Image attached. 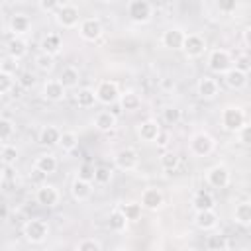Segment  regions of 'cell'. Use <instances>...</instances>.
<instances>
[{
  "label": "cell",
  "mask_w": 251,
  "mask_h": 251,
  "mask_svg": "<svg viewBox=\"0 0 251 251\" xmlns=\"http://www.w3.org/2000/svg\"><path fill=\"white\" fill-rule=\"evenodd\" d=\"M0 6H2V2H0Z\"/></svg>",
  "instance_id": "obj_54"
},
{
  "label": "cell",
  "mask_w": 251,
  "mask_h": 251,
  "mask_svg": "<svg viewBox=\"0 0 251 251\" xmlns=\"http://www.w3.org/2000/svg\"><path fill=\"white\" fill-rule=\"evenodd\" d=\"M16 86V78L12 75H6V73H0V94H8L12 92Z\"/></svg>",
  "instance_id": "obj_44"
},
{
  "label": "cell",
  "mask_w": 251,
  "mask_h": 251,
  "mask_svg": "<svg viewBox=\"0 0 251 251\" xmlns=\"http://www.w3.org/2000/svg\"><path fill=\"white\" fill-rule=\"evenodd\" d=\"M61 131H63V129H59L57 126H51V124L43 126V127L39 129V133H37V141H39V145H41V147H47V149L59 145Z\"/></svg>",
  "instance_id": "obj_21"
},
{
  "label": "cell",
  "mask_w": 251,
  "mask_h": 251,
  "mask_svg": "<svg viewBox=\"0 0 251 251\" xmlns=\"http://www.w3.org/2000/svg\"><path fill=\"white\" fill-rule=\"evenodd\" d=\"M218 222H220V218H218L216 210H204V212H196L194 214V226L198 229H202V231L216 229L218 227Z\"/></svg>",
  "instance_id": "obj_22"
},
{
  "label": "cell",
  "mask_w": 251,
  "mask_h": 251,
  "mask_svg": "<svg viewBox=\"0 0 251 251\" xmlns=\"http://www.w3.org/2000/svg\"><path fill=\"white\" fill-rule=\"evenodd\" d=\"M137 202L141 204L143 210L159 212V210L165 206V194H163V190L157 188V186H147V188H143L141 198H139Z\"/></svg>",
  "instance_id": "obj_11"
},
{
  "label": "cell",
  "mask_w": 251,
  "mask_h": 251,
  "mask_svg": "<svg viewBox=\"0 0 251 251\" xmlns=\"http://www.w3.org/2000/svg\"><path fill=\"white\" fill-rule=\"evenodd\" d=\"M33 167H35V171L41 173V175H53V173L59 169V159H57L55 153L45 151V153H39V155L35 157Z\"/></svg>",
  "instance_id": "obj_19"
},
{
  "label": "cell",
  "mask_w": 251,
  "mask_h": 251,
  "mask_svg": "<svg viewBox=\"0 0 251 251\" xmlns=\"http://www.w3.org/2000/svg\"><path fill=\"white\" fill-rule=\"evenodd\" d=\"M214 149H216V139L204 129L194 131L188 137V153L192 157H208Z\"/></svg>",
  "instance_id": "obj_2"
},
{
  "label": "cell",
  "mask_w": 251,
  "mask_h": 251,
  "mask_svg": "<svg viewBox=\"0 0 251 251\" xmlns=\"http://www.w3.org/2000/svg\"><path fill=\"white\" fill-rule=\"evenodd\" d=\"M127 226H129V222H127L126 216L122 214L120 206L114 208V210L110 212V216H108V227H110V231H114V233H126Z\"/></svg>",
  "instance_id": "obj_31"
},
{
  "label": "cell",
  "mask_w": 251,
  "mask_h": 251,
  "mask_svg": "<svg viewBox=\"0 0 251 251\" xmlns=\"http://www.w3.org/2000/svg\"><path fill=\"white\" fill-rule=\"evenodd\" d=\"M75 102H76V106L82 108V110L94 108V106L98 104V102H96L94 88H90V86H82V88H78L76 94H75Z\"/></svg>",
  "instance_id": "obj_29"
},
{
  "label": "cell",
  "mask_w": 251,
  "mask_h": 251,
  "mask_svg": "<svg viewBox=\"0 0 251 251\" xmlns=\"http://www.w3.org/2000/svg\"><path fill=\"white\" fill-rule=\"evenodd\" d=\"M92 182H88V180H82V178H78V176H75L73 178V182H71V196L76 200V202H86L90 196H92Z\"/></svg>",
  "instance_id": "obj_24"
},
{
  "label": "cell",
  "mask_w": 251,
  "mask_h": 251,
  "mask_svg": "<svg viewBox=\"0 0 251 251\" xmlns=\"http://www.w3.org/2000/svg\"><path fill=\"white\" fill-rule=\"evenodd\" d=\"M41 96L47 102H61L67 96V90L63 88V84L59 82V78H47L41 86Z\"/></svg>",
  "instance_id": "obj_18"
},
{
  "label": "cell",
  "mask_w": 251,
  "mask_h": 251,
  "mask_svg": "<svg viewBox=\"0 0 251 251\" xmlns=\"http://www.w3.org/2000/svg\"><path fill=\"white\" fill-rule=\"evenodd\" d=\"M2 184H4V171L0 169V188H2Z\"/></svg>",
  "instance_id": "obj_53"
},
{
  "label": "cell",
  "mask_w": 251,
  "mask_h": 251,
  "mask_svg": "<svg viewBox=\"0 0 251 251\" xmlns=\"http://www.w3.org/2000/svg\"><path fill=\"white\" fill-rule=\"evenodd\" d=\"M22 233H24V237H25L27 243L39 245V243H43V241L47 239V235H49V224H47V220H43V218L27 220V222L24 224V227H22Z\"/></svg>",
  "instance_id": "obj_4"
},
{
  "label": "cell",
  "mask_w": 251,
  "mask_h": 251,
  "mask_svg": "<svg viewBox=\"0 0 251 251\" xmlns=\"http://www.w3.org/2000/svg\"><path fill=\"white\" fill-rule=\"evenodd\" d=\"M176 251H194V249H192V247H186V245H184V247H178Z\"/></svg>",
  "instance_id": "obj_52"
},
{
  "label": "cell",
  "mask_w": 251,
  "mask_h": 251,
  "mask_svg": "<svg viewBox=\"0 0 251 251\" xmlns=\"http://www.w3.org/2000/svg\"><path fill=\"white\" fill-rule=\"evenodd\" d=\"M218 8H220V12H233L237 8V4L233 0H229V2H220Z\"/></svg>",
  "instance_id": "obj_49"
},
{
  "label": "cell",
  "mask_w": 251,
  "mask_h": 251,
  "mask_svg": "<svg viewBox=\"0 0 251 251\" xmlns=\"http://www.w3.org/2000/svg\"><path fill=\"white\" fill-rule=\"evenodd\" d=\"M27 47L29 45H27L25 37H12L8 41V55L14 57V59H18V61H22L27 55Z\"/></svg>",
  "instance_id": "obj_32"
},
{
  "label": "cell",
  "mask_w": 251,
  "mask_h": 251,
  "mask_svg": "<svg viewBox=\"0 0 251 251\" xmlns=\"http://www.w3.org/2000/svg\"><path fill=\"white\" fill-rule=\"evenodd\" d=\"M235 135H237L239 143L249 145V143H251V126H249V124H245L241 129H237V131H235Z\"/></svg>",
  "instance_id": "obj_47"
},
{
  "label": "cell",
  "mask_w": 251,
  "mask_h": 251,
  "mask_svg": "<svg viewBox=\"0 0 251 251\" xmlns=\"http://www.w3.org/2000/svg\"><path fill=\"white\" fill-rule=\"evenodd\" d=\"M75 251H102V245H100V241L94 239V237H84V239H80V241L76 243Z\"/></svg>",
  "instance_id": "obj_42"
},
{
  "label": "cell",
  "mask_w": 251,
  "mask_h": 251,
  "mask_svg": "<svg viewBox=\"0 0 251 251\" xmlns=\"http://www.w3.org/2000/svg\"><path fill=\"white\" fill-rule=\"evenodd\" d=\"M114 176V171L106 165H98L94 167V176H92V182L94 184H100V186H106Z\"/></svg>",
  "instance_id": "obj_37"
},
{
  "label": "cell",
  "mask_w": 251,
  "mask_h": 251,
  "mask_svg": "<svg viewBox=\"0 0 251 251\" xmlns=\"http://www.w3.org/2000/svg\"><path fill=\"white\" fill-rule=\"evenodd\" d=\"M196 94H198L202 100H214V98L220 94V84H218V80L212 78V76H208V75L200 76L198 82H196Z\"/></svg>",
  "instance_id": "obj_17"
},
{
  "label": "cell",
  "mask_w": 251,
  "mask_h": 251,
  "mask_svg": "<svg viewBox=\"0 0 251 251\" xmlns=\"http://www.w3.org/2000/svg\"><path fill=\"white\" fill-rule=\"evenodd\" d=\"M20 71V61L18 59H14V57H10V55H6V57H2L0 59V73H6V75H16Z\"/></svg>",
  "instance_id": "obj_40"
},
{
  "label": "cell",
  "mask_w": 251,
  "mask_h": 251,
  "mask_svg": "<svg viewBox=\"0 0 251 251\" xmlns=\"http://www.w3.org/2000/svg\"><path fill=\"white\" fill-rule=\"evenodd\" d=\"M192 208L194 212H204V210H214L216 208V198L208 190H198L192 196Z\"/></svg>",
  "instance_id": "obj_28"
},
{
  "label": "cell",
  "mask_w": 251,
  "mask_h": 251,
  "mask_svg": "<svg viewBox=\"0 0 251 251\" xmlns=\"http://www.w3.org/2000/svg\"><path fill=\"white\" fill-rule=\"evenodd\" d=\"M102 31H104L102 22H100L96 16L82 18L80 24H78V35H80L84 41H98L100 35H102Z\"/></svg>",
  "instance_id": "obj_13"
},
{
  "label": "cell",
  "mask_w": 251,
  "mask_h": 251,
  "mask_svg": "<svg viewBox=\"0 0 251 251\" xmlns=\"http://www.w3.org/2000/svg\"><path fill=\"white\" fill-rule=\"evenodd\" d=\"M118 104L124 112H137L141 108V96L135 90H126V92H120Z\"/></svg>",
  "instance_id": "obj_27"
},
{
  "label": "cell",
  "mask_w": 251,
  "mask_h": 251,
  "mask_svg": "<svg viewBox=\"0 0 251 251\" xmlns=\"http://www.w3.org/2000/svg\"><path fill=\"white\" fill-rule=\"evenodd\" d=\"M92 124H94V127H96L98 131L106 133V131L116 129V126H118V116H116L114 112H110V110H100V112L94 114Z\"/></svg>",
  "instance_id": "obj_20"
},
{
  "label": "cell",
  "mask_w": 251,
  "mask_h": 251,
  "mask_svg": "<svg viewBox=\"0 0 251 251\" xmlns=\"http://www.w3.org/2000/svg\"><path fill=\"white\" fill-rule=\"evenodd\" d=\"M120 210H122V214L126 216L127 222H139L141 220V214H143V208H141V204L137 200H129V202L122 204Z\"/></svg>",
  "instance_id": "obj_33"
},
{
  "label": "cell",
  "mask_w": 251,
  "mask_h": 251,
  "mask_svg": "<svg viewBox=\"0 0 251 251\" xmlns=\"http://www.w3.org/2000/svg\"><path fill=\"white\" fill-rule=\"evenodd\" d=\"M249 33H251V27H245L243 29V43L249 45Z\"/></svg>",
  "instance_id": "obj_51"
},
{
  "label": "cell",
  "mask_w": 251,
  "mask_h": 251,
  "mask_svg": "<svg viewBox=\"0 0 251 251\" xmlns=\"http://www.w3.org/2000/svg\"><path fill=\"white\" fill-rule=\"evenodd\" d=\"M135 133H137V137H139L143 143H155L157 135L161 133V124H159L157 120H153V118H147V120H143L141 124H137Z\"/></svg>",
  "instance_id": "obj_15"
},
{
  "label": "cell",
  "mask_w": 251,
  "mask_h": 251,
  "mask_svg": "<svg viewBox=\"0 0 251 251\" xmlns=\"http://www.w3.org/2000/svg\"><path fill=\"white\" fill-rule=\"evenodd\" d=\"M59 82L63 84L65 90H73V88H76L78 82H80V71H78L75 65H67V67H63V71H61V75H59Z\"/></svg>",
  "instance_id": "obj_26"
},
{
  "label": "cell",
  "mask_w": 251,
  "mask_h": 251,
  "mask_svg": "<svg viewBox=\"0 0 251 251\" xmlns=\"http://www.w3.org/2000/svg\"><path fill=\"white\" fill-rule=\"evenodd\" d=\"M16 131V124L10 118H0V141L8 143V139H12Z\"/></svg>",
  "instance_id": "obj_41"
},
{
  "label": "cell",
  "mask_w": 251,
  "mask_h": 251,
  "mask_svg": "<svg viewBox=\"0 0 251 251\" xmlns=\"http://www.w3.org/2000/svg\"><path fill=\"white\" fill-rule=\"evenodd\" d=\"M184 37H186V31L178 25H173V27H167L161 33V45L165 49H171V51H180L182 43H184Z\"/></svg>",
  "instance_id": "obj_14"
},
{
  "label": "cell",
  "mask_w": 251,
  "mask_h": 251,
  "mask_svg": "<svg viewBox=\"0 0 251 251\" xmlns=\"http://www.w3.org/2000/svg\"><path fill=\"white\" fill-rule=\"evenodd\" d=\"M8 29L14 37H24L31 29V18L24 12H16V14H12V18L8 22Z\"/></svg>",
  "instance_id": "obj_16"
},
{
  "label": "cell",
  "mask_w": 251,
  "mask_h": 251,
  "mask_svg": "<svg viewBox=\"0 0 251 251\" xmlns=\"http://www.w3.org/2000/svg\"><path fill=\"white\" fill-rule=\"evenodd\" d=\"M59 4H61V2H57V0H39V2H37V8H39L41 12H53V14H55V10L59 8Z\"/></svg>",
  "instance_id": "obj_48"
},
{
  "label": "cell",
  "mask_w": 251,
  "mask_h": 251,
  "mask_svg": "<svg viewBox=\"0 0 251 251\" xmlns=\"http://www.w3.org/2000/svg\"><path fill=\"white\" fill-rule=\"evenodd\" d=\"M35 67H37L39 71H43V73H49V71L55 67V57L45 55V53H39V55L35 57Z\"/></svg>",
  "instance_id": "obj_43"
},
{
  "label": "cell",
  "mask_w": 251,
  "mask_h": 251,
  "mask_svg": "<svg viewBox=\"0 0 251 251\" xmlns=\"http://www.w3.org/2000/svg\"><path fill=\"white\" fill-rule=\"evenodd\" d=\"M155 143H157L159 147H165V145L169 143V133H165V131L161 129V133L157 135V139H155Z\"/></svg>",
  "instance_id": "obj_50"
},
{
  "label": "cell",
  "mask_w": 251,
  "mask_h": 251,
  "mask_svg": "<svg viewBox=\"0 0 251 251\" xmlns=\"http://www.w3.org/2000/svg\"><path fill=\"white\" fill-rule=\"evenodd\" d=\"M233 222L237 226H241V227L251 226V202L243 200V202L235 204V208H233Z\"/></svg>",
  "instance_id": "obj_30"
},
{
  "label": "cell",
  "mask_w": 251,
  "mask_h": 251,
  "mask_svg": "<svg viewBox=\"0 0 251 251\" xmlns=\"http://www.w3.org/2000/svg\"><path fill=\"white\" fill-rule=\"evenodd\" d=\"M126 10L133 24H147L153 18V4L149 0H129Z\"/></svg>",
  "instance_id": "obj_7"
},
{
  "label": "cell",
  "mask_w": 251,
  "mask_h": 251,
  "mask_svg": "<svg viewBox=\"0 0 251 251\" xmlns=\"http://www.w3.org/2000/svg\"><path fill=\"white\" fill-rule=\"evenodd\" d=\"M18 159H20V151H18L16 145H12V143H4V145L0 147V161H2L4 165L12 167V165L18 163Z\"/></svg>",
  "instance_id": "obj_36"
},
{
  "label": "cell",
  "mask_w": 251,
  "mask_h": 251,
  "mask_svg": "<svg viewBox=\"0 0 251 251\" xmlns=\"http://www.w3.org/2000/svg\"><path fill=\"white\" fill-rule=\"evenodd\" d=\"M233 67V55L227 49L216 47L208 53V69L216 75H226Z\"/></svg>",
  "instance_id": "obj_5"
},
{
  "label": "cell",
  "mask_w": 251,
  "mask_h": 251,
  "mask_svg": "<svg viewBox=\"0 0 251 251\" xmlns=\"http://www.w3.org/2000/svg\"><path fill=\"white\" fill-rule=\"evenodd\" d=\"M161 118H163V122L167 126H176L182 120V110L176 108V106H167V108H163Z\"/></svg>",
  "instance_id": "obj_39"
},
{
  "label": "cell",
  "mask_w": 251,
  "mask_h": 251,
  "mask_svg": "<svg viewBox=\"0 0 251 251\" xmlns=\"http://www.w3.org/2000/svg\"><path fill=\"white\" fill-rule=\"evenodd\" d=\"M39 47H41V53L57 57L63 51V37H61V33H47V35H43Z\"/></svg>",
  "instance_id": "obj_23"
},
{
  "label": "cell",
  "mask_w": 251,
  "mask_h": 251,
  "mask_svg": "<svg viewBox=\"0 0 251 251\" xmlns=\"http://www.w3.org/2000/svg\"><path fill=\"white\" fill-rule=\"evenodd\" d=\"M76 176H78V178H82V180L92 182V176H94V167H92L90 163H82V165L78 167V171H76Z\"/></svg>",
  "instance_id": "obj_45"
},
{
  "label": "cell",
  "mask_w": 251,
  "mask_h": 251,
  "mask_svg": "<svg viewBox=\"0 0 251 251\" xmlns=\"http://www.w3.org/2000/svg\"><path fill=\"white\" fill-rule=\"evenodd\" d=\"M114 165L116 169L124 171V173H131L137 169L139 165V153L135 147H122L116 155H114Z\"/></svg>",
  "instance_id": "obj_10"
},
{
  "label": "cell",
  "mask_w": 251,
  "mask_h": 251,
  "mask_svg": "<svg viewBox=\"0 0 251 251\" xmlns=\"http://www.w3.org/2000/svg\"><path fill=\"white\" fill-rule=\"evenodd\" d=\"M18 84L24 86V88H31V86L35 84V75H33L31 71H24V73H20V76H18Z\"/></svg>",
  "instance_id": "obj_46"
},
{
  "label": "cell",
  "mask_w": 251,
  "mask_h": 251,
  "mask_svg": "<svg viewBox=\"0 0 251 251\" xmlns=\"http://www.w3.org/2000/svg\"><path fill=\"white\" fill-rule=\"evenodd\" d=\"M94 94H96V102L104 104V106H112L118 102L120 98V86L116 80H100L94 88Z\"/></svg>",
  "instance_id": "obj_9"
},
{
  "label": "cell",
  "mask_w": 251,
  "mask_h": 251,
  "mask_svg": "<svg viewBox=\"0 0 251 251\" xmlns=\"http://www.w3.org/2000/svg\"><path fill=\"white\" fill-rule=\"evenodd\" d=\"M159 165H161L163 171H175L180 165V157L175 151H165L159 157Z\"/></svg>",
  "instance_id": "obj_38"
},
{
  "label": "cell",
  "mask_w": 251,
  "mask_h": 251,
  "mask_svg": "<svg viewBox=\"0 0 251 251\" xmlns=\"http://www.w3.org/2000/svg\"><path fill=\"white\" fill-rule=\"evenodd\" d=\"M220 124L226 131L235 133L237 129H241L247 124V114L239 104H227L220 112Z\"/></svg>",
  "instance_id": "obj_1"
},
{
  "label": "cell",
  "mask_w": 251,
  "mask_h": 251,
  "mask_svg": "<svg viewBox=\"0 0 251 251\" xmlns=\"http://www.w3.org/2000/svg\"><path fill=\"white\" fill-rule=\"evenodd\" d=\"M206 249L208 251H227V237L220 231H212L206 237Z\"/></svg>",
  "instance_id": "obj_34"
},
{
  "label": "cell",
  "mask_w": 251,
  "mask_h": 251,
  "mask_svg": "<svg viewBox=\"0 0 251 251\" xmlns=\"http://www.w3.org/2000/svg\"><path fill=\"white\" fill-rule=\"evenodd\" d=\"M224 82H226V86L231 88V90H241V88L247 86V73L241 71V69H237V67H231V69L224 75Z\"/></svg>",
  "instance_id": "obj_25"
},
{
  "label": "cell",
  "mask_w": 251,
  "mask_h": 251,
  "mask_svg": "<svg viewBox=\"0 0 251 251\" xmlns=\"http://www.w3.org/2000/svg\"><path fill=\"white\" fill-rule=\"evenodd\" d=\"M186 59H198L202 57L206 51H208V43H206V37L200 35V33H186L184 37V43H182V49Z\"/></svg>",
  "instance_id": "obj_8"
},
{
  "label": "cell",
  "mask_w": 251,
  "mask_h": 251,
  "mask_svg": "<svg viewBox=\"0 0 251 251\" xmlns=\"http://www.w3.org/2000/svg\"><path fill=\"white\" fill-rule=\"evenodd\" d=\"M204 178H206L208 186L222 190V188H227L229 186V182H231V171H229V167L226 163H216V165H212L206 171Z\"/></svg>",
  "instance_id": "obj_6"
},
{
  "label": "cell",
  "mask_w": 251,
  "mask_h": 251,
  "mask_svg": "<svg viewBox=\"0 0 251 251\" xmlns=\"http://www.w3.org/2000/svg\"><path fill=\"white\" fill-rule=\"evenodd\" d=\"M35 202L39 206H45V208H55L61 202V192H59V188L55 184L43 182L35 190Z\"/></svg>",
  "instance_id": "obj_12"
},
{
  "label": "cell",
  "mask_w": 251,
  "mask_h": 251,
  "mask_svg": "<svg viewBox=\"0 0 251 251\" xmlns=\"http://www.w3.org/2000/svg\"><path fill=\"white\" fill-rule=\"evenodd\" d=\"M53 16H55V22H57L63 29L78 27V24H80V20H82L78 6L73 4V2H61Z\"/></svg>",
  "instance_id": "obj_3"
},
{
  "label": "cell",
  "mask_w": 251,
  "mask_h": 251,
  "mask_svg": "<svg viewBox=\"0 0 251 251\" xmlns=\"http://www.w3.org/2000/svg\"><path fill=\"white\" fill-rule=\"evenodd\" d=\"M59 147H61L65 153L75 151V149L78 147V135H76V131H73V129H65V131H61Z\"/></svg>",
  "instance_id": "obj_35"
}]
</instances>
